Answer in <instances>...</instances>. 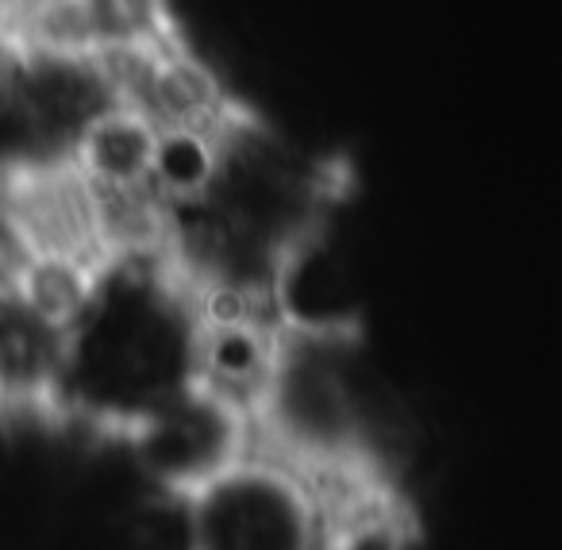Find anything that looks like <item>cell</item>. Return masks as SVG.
Returning a JSON list of instances; mask_svg holds the SVG:
<instances>
[{
	"label": "cell",
	"instance_id": "obj_2",
	"mask_svg": "<svg viewBox=\"0 0 562 550\" xmlns=\"http://www.w3.org/2000/svg\"><path fill=\"white\" fill-rule=\"evenodd\" d=\"M359 496L247 447L178 496L181 542L186 550H331Z\"/></svg>",
	"mask_w": 562,
	"mask_h": 550
},
{
	"label": "cell",
	"instance_id": "obj_1",
	"mask_svg": "<svg viewBox=\"0 0 562 550\" xmlns=\"http://www.w3.org/2000/svg\"><path fill=\"white\" fill-rule=\"evenodd\" d=\"M232 319L158 235L104 243L74 266L58 301L40 412L127 447L216 389Z\"/></svg>",
	"mask_w": 562,
	"mask_h": 550
}]
</instances>
